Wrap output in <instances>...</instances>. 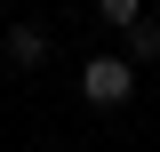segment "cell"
Instances as JSON below:
<instances>
[{"label": "cell", "mask_w": 160, "mask_h": 152, "mask_svg": "<svg viewBox=\"0 0 160 152\" xmlns=\"http://www.w3.org/2000/svg\"><path fill=\"white\" fill-rule=\"evenodd\" d=\"M80 96L104 104V112H120V104L136 96V64H128V56H88V64H80Z\"/></svg>", "instance_id": "obj_1"}, {"label": "cell", "mask_w": 160, "mask_h": 152, "mask_svg": "<svg viewBox=\"0 0 160 152\" xmlns=\"http://www.w3.org/2000/svg\"><path fill=\"white\" fill-rule=\"evenodd\" d=\"M96 16H104V24H120V32H128V24L144 16V0H96Z\"/></svg>", "instance_id": "obj_4"}, {"label": "cell", "mask_w": 160, "mask_h": 152, "mask_svg": "<svg viewBox=\"0 0 160 152\" xmlns=\"http://www.w3.org/2000/svg\"><path fill=\"white\" fill-rule=\"evenodd\" d=\"M8 64H16V72H40V64H48V32H40V24H8Z\"/></svg>", "instance_id": "obj_2"}, {"label": "cell", "mask_w": 160, "mask_h": 152, "mask_svg": "<svg viewBox=\"0 0 160 152\" xmlns=\"http://www.w3.org/2000/svg\"><path fill=\"white\" fill-rule=\"evenodd\" d=\"M120 56H128V64H152V56H160V16H136V24H128Z\"/></svg>", "instance_id": "obj_3"}]
</instances>
